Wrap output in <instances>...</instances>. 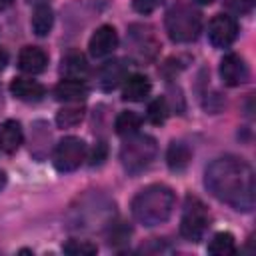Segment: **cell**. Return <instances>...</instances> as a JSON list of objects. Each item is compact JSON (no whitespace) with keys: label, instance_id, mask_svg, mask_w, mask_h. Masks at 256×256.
I'll use <instances>...</instances> for the list:
<instances>
[{"label":"cell","instance_id":"1","mask_svg":"<svg viewBox=\"0 0 256 256\" xmlns=\"http://www.w3.org/2000/svg\"><path fill=\"white\" fill-rule=\"evenodd\" d=\"M206 188L220 202L236 210H252L256 202L254 170L240 158L224 156L206 168Z\"/></svg>","mask_w":256,"mask_h":256},{"label":"cell","instance_id":"2","mask_svg":"<svg viewBox=\"0 0 256 256\" xmlns=\"http://www.w3.org/2000/svg\"><path fill=\"white\" fill-rule=\"evenodd\" d=\"M174 192L164 184H150L132 200V216L144 226H158L166 222L174 210Z\"/></svg>","mask_w":256,"mask_h":256},{"label":"cell","instance_id":"3","mask_svg":"<svg viewBox=\"0 0 256 256\" xmlns=\"http://www.w3.org/2000/svg\"><path fill=\"white\" fill-rule=\"evenodd\" d=\"M200 30H202V16L190 4L178 2L170 6V10L166 12V32L170 40L178 44H186L196 40Z\"/></svg>","mask_w":256,"mask_h":256},{"label":"cell","instance_id":"4","mask_svg":"<svg viewBox=\"0 0 256 256\" xmlns=\"http://www.w3.org/2000/svg\"><path fill=\"white\" fill-rule=\"evenodd\" d=\"M126 138L128 140L120 148V160H122V166L130 174H138L152 164V160L158 154V146H156V140L148 134L136 132Z\"/></svg>","mask_w":256,"mask_h":256},{"label":"cell","instance_id":"5","mask_svg":"<svg viewBox=\"0 0 256 256\" xmlns=\"http://www.w3.org/2000/svg\"><path fill=\"white\" fill-rule=\"evenodd\" d=\"M208 228V212L206 206L196 198L188 196L180 220V234L190 242H200Z\"/></svg>","mask_w":256,"mask_h":256},{"label":"cell","instance_id":"6","mask_svg":"<svg viewBox=\"0 0 256 256\" xmlns=\"http://www.w3.org/2000/svg\"><path fill=\"white\" fill-rule=\"evenodd\" d=\"M86 158V142L76 136H66L58 142L54 150V166L58 172L76 170Z\"/></svg>","mask_w":256,"mask_h":256},{"label":"cell","instance_id":"7","mask_svg":"<svg viewBox=\"0 0 256 256\" xmlns=\"http://www.w3.org/2000/svg\"><path fill=\"white\" fill-rule=\"evenodd\" d=\"M238 36V22L228 14H216L208 24V40L216 48L230 46Z\"/></svg>","mask_w":256,"mask_h":256},{"label":"cell","instance_id":"8","mask_svg":"<svg viewBox=\"0 0 256 256\" xmlns=\"http://www.w3.org/2000/svg\"><path fill=\"white\" fill-rule=\"evenodd\" d=\"M220 76L226 86H240L248 80V64L242 56L230 52L220 62Z\"/></svg>","mask_w":256,"mask_h":256},{"label":"cell","instance_id":"9","mask_svg":"<svg viewBox=\"0 0 256 256\" xmlns=\"http://www.w3.org/2000/svg\"><path fill=\"white\" fill-rule=\"evenodd\" d=\"M118 46V34L114 30V26H100L96 28V32L90 36V42H88V50L94 58H104V56H110Z\"/></svg>","mask_w":256,"mask_h":256},{"label":"cell","instance_id":"10","mask_svg":"<svg viewBox=\"0 0 256 256\" xmlns=\"http://www.w3.org/2000/svg\"><path fill=\"white\" fill-rule=\"evenodd\" d=\"M48 64V56L38 46H26L20 50L18 56V68L26 74H40Z\"/></svg>","mask_w":256,"mask_h":256},{"label":"cell","instance_id":"11","mask_svg":"<svg viewBox=\"0 0 256 256\" xmlns=\"http://www.w3.org/2000/svg\"><path fill=\"white\" fill-rule=\"evenodd\" d=\"M54 96L60 102H82L88 96V86L78 78H64L56 84Z\"/></svg>","mask_w":256,"mask_h":256},{"label":"cell","instance_id":"12","mask_svg":"<svg viewBox=\"0 0 256 256\" xmlns=\"http://www.w3.org/2000/svg\"><path fill=\"white\" fill-rule=\"evenodd\" d=\"M10 92L22 102H38L44 96V86L32 78H14L10 82Z\"/></svg>","mask_w":256,"mask_h":256},{"label":"cell","instance_id":"13","mask_svg":"<svg viewBox=\"0 0 256 256\" xmlns=\"http://www.w3.org/2000/svg\"><path fill=\"white\" fill-rule=\"evenodd\" d=\"M152 90L150 80L144 74H132L124 78V88H122V98L128 102H142Z\"/></svg>","mask_w":256,"mask_h":256},{"label":"cell","instance_id":"14","mask_svg":"<svg viewBox=\"0 0 256 256\" xmlns=\"http://www.w3.org/2000/svg\"><path fill=\"white\" fill-rule=\"evenodd\" d=\"M98 78H100V86L104 90H114L126 78V64L122 60H108L106 64H102Z\"/></svg>","mask_w":256,"mask_h":256},{"label":"cell","instance_id":"15","mask_svg":"<svg viewBox=\"0 0 256 256\" xmlns=\"http://www.w3.org/2000/svg\"><path fill=\"white\" fill-rule=\"evenodd\" d=\"M24 140V134H22V126L20 122L16 120H6L0 124V150L2 152H16L20 148Z\"/></svg>","mask_w":256,"mask_h":256},{"label":"cell","instance_id":"16","mask_svg":"<svg viewBox=\"0 0 256 256\" xmlns=\"http://www.w3.org/2000/svg\"><path fill=\"white\" fill-rule=\"evenodd\" d=\"M54 24V12L46 2H36L34 12H32V30L38 36H46L52 30Z\"/></svg>","mask_w":256,"mask_h":256},{"label":"cell","instance_id":"17","mask_svg":"<svg viewBox=\"0 0 256 256\" xmlns=\"http://www.w3.org/2000/svg\"><path fill=\"white\" fill-rule=\"evenodd\" d=\"M62 72L66 74V78L84 80V78L88 76L90 68H88L86 58H84L80 52H68V54L62 58Z\"/></svg>","mask_w":256,"mask_h":256},{"label":"cell","instance_id":"18","mask_svg":"<svg viewBox=\"0 0 256 256\" xmlns=\"http://www.w3.org/2000/svg\"><path fill=\"white\" fill-rule=\"evenodd\" d=\"M190 158H192V152H190V148H188L184 142H172V144L168 146L166 162H168V168H170V170L182 172V170L190 164Z\"/></svg>","mask_w":256,"mask_h":256},{"label":"cell","instance_id":"19","mask_svg":"<svg viewBox=\"0 0 256 256\" xmlns=\"http://www.w3.org/2000/svg\"><path fill=\"white\" fill-rule=\"evenodd\" d=\"M208 252L214 256H230L236 254V240L230 232H218L208 242Z\"/></svg>","mask_w":256,"mask_h":256},{"label":"cell","instance_id":"20","mask_svg":"<svg viewBox=\"0 0 256 256\" xmlns=\"http://www.w3.org/2000/svg\"><path fill=\"white\" fill-rule=\"evenodd\" d=\"M140 124H142V118H140L136 112L124 110V112H120V114L116 116L114 128H116V134H120V136H132V134L138 132Z\"/></svg>","mask_w":256,"mask_h":256},{"label":"cell","instance_id":"21","mask_svg":"<svg viewBox=\"0 0 256 256\" xmlns=\"http://www.w3.org/2000/svg\"><path fill=\"white\" fill-rule=\"evenodd\" d=\"M82 118H84V108H80V106H66L56 112V124L60 128H72V126L80 124Z\"/></svg>","mask_w":256,"mask_h":256},{"label":"cell","instance_id":"22","mask_svg":"<svg viewBox=\"0 0 256 256\" xmlns=\"http://www.w3.org/2000/svg\"><path fill=\"white\" fill-rule=\"evenodd\" d=\"M62 250L66 254H70V256H92V254L98 252L96 244H92L88 240H68L62 246Z\"/></svg>","mask_w":256,"mask_h":256},{"label":"cell","instance_id":"23","mask_svg":"<svg viewBox=\"0 0 256 256\" xmlns=\"http://www.w3.org/2000/svg\"><path fill=\"white\" fill-rule=\"evenodd\" d=\"M168 116V106H166V100L164 98H156L150 102L148 106V120L152 124H162Z\"/></svg>","mask_w":256,"mask_h":256},{"label":"cell","instance_id":"24","mask_svg":"<svg viewBox=\"0 0 256 256\" xmlns=\"http://www.w3.org/2000/svg\"><path fill=\"white\" fill-rule=\"evenodd\" d=\"M130 226H126L124 222H118V224H114L112 228H110V234H108V238H110V244H124V242H128V238H130Z\"/></svg>","mask_w":256,"mask_h":256},{"label":"cell","instance_id":"25","mask_svg":"<svg viewBox=\"0 0 256 256\" xmlns=\"http://www.w3.org/2000/svg\"><path fill=\"white\" fill-rule=\"evenodd\" d=\"M162 4H164V0H132L134 10L140 12V14H150L156 8H160Z\"/></svg>","mask_w":256,"mask_h":256},{"label":"cell","instance_id":"26","mask_svg":"<svg viewBox=\"0 0 256 256\" xmlns=\"http://www.w3.org/2000/svg\"><path fill=\"white\" fill-rule=\"evenodd\" d=\"M224 2L236 14H248L256 4V0H224Z\"/></svg>","mask_w":256,"mask_h":256},{"label":"cell","instance_id":"27","mask_svg":"<svg viewBox=\"0 0 256 256\" xmlns=\"http://www.w3.org/2000/svg\"><path fill=\"white\" fill-rule=\"evenodd\" d=\"M104 158H106V144H104V142H98V144L94 146V150H92L90 164H92V166H98V164L104 162Z\"/></svg>","mask_w":256,"mask_h":256},{"label":"cell","instance_id":"28","mask_svg":"<svg viewBox=\"0 0 256 256\" xmlns=\"http://www.w3.org/2000/svg\"><path fill=\"white\" fill-rule=\"evenodd\" d=\"M6 64H8V54L4 50H0V70H4Z\"/></svg>","mask_w":256,"mask_h":256},{"label":"cell","instance_id":"29","mask_svg":"<svg viewBox=\"0 0 256 256\" xmlns=\"http://www.w3.org/2000/svg\"><path fill=\"white\" fill-rule=\"evenodd\" d=\"M12 2H14V0H0V10H2V8H8Z\"/></svg>","mask_w":256,"mask_h":256},{"label":"cell","instance_id":"30","mask_svg":"<svg viewBox=\"0 0 256 256\" xmlns=\"http://www.w3.org/2000/svg\"><path fill=\"white\" fill-rule=\"evenodd\" d=\"M4 184H6V174H4V172H0V188H2Z\"/></svg>","mask_w":256,"mask_h":256},{"label":"cell","instance_id":"31","mask_svg":"<svg viewBox=\"0 0 256 256\" xmlns=\"http://www.w3.org/2000/svg\"><path fill=\"white\" fill-rule=\"evenodd\" d=\"M194 2H196V4H210L212 0H194Z\"/></svg>","mask_w":256,"mask_h":256}]
</instances>
